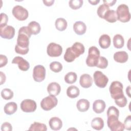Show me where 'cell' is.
Returning a JSON list of instances; mask_svg holds the SVG:
<instances>
[{"mask_svg":"<svg viewBox=\"0 0 131 131\" xmlns=\"http://www.w3.org/2000/svg\"><path fill=\"white\" fill-rule=\"evenodd\" d=\"M31 35L28 26H23L19 29L17 44L15 47V51L16 53L21 55L28 53L29 50V38Z\"/></svg>","mask_w":131,"mask_h":131,"instance_id":"cell-1","label":"cell"},{"mask_svg":"<svg viewBox=\"0 0 131 131\" xmlns=\"http://www.w3.org/2000/svg\"><path fill=\"white\" fill-rule=\"evenodd\" d=\"M100 51L95 46H92L89 49L88 56L86 59V63L88 66L96 67L100 57Z\"/></svg>","mask_w":131,"mask_h":131,"instance_id":"cell-2","label":"cell"},{"mask_svg":"<svg viewBox=\"0 0 131 131\" xmlns=\"http://www.w3.org/2000/svg\"><path fill=\"white\" fill-rule=\"evenodd\" d=\"M123 84L118 81H114L111 84L109 90L112 98L117 100L123 97L124 95L123 92Z\"/></svg>","mask_w":131,"mask_h":131,"instance_id":"cell-3","label":"cell"},{"mask_svg":"<svg viewBox=\"0 0 131 131\" xmlns=\"http://www.w3.org/2000/svg\"><path fill=\"white\" fill-rule=\"evenodd\" d=\"M117 20L122 23H126L130 19V14L128 7L125 4L119 5L116 10Z\"/></svg>","mask_w":131,"mask_h":131,"instance_id":"cell-4","label":"cell"},{"mask_svg":"<svg viewBox=\"0 0 131 131\" xmlns=\"http://www.w3.org/2000/svg\"><path fill=\"white\" fill-rule=\"evenodd\" d=\"M118 118L116 116L107 117V126L112 131H123L124 129V124L119 121Z\"/></svg>","mask_w":131,"mask_h":131,"instance_id":"cell-5","label":"cell"},{"mask_svg":"<svg viewBox=\"0 0 131 131\" xmlns=\"http://www.w3.org/2000/svg\"><path fill=\"white\" fill-rule=\"evenodd\" d=\"M58 103V100L54 96L49 95L42 99L40 106L42 110L48 111L55 107Z\"/></svg>","mask_w":131,"mask_h":131,"instance_id":"cell-6","label":"cell"},{"mask_svg":"<svg viewBox=\"0 0 131 131\" xmlns=\"http://www.w3.org/2000/svg\"><path fill=\"white\" fill-rule=\"evenodd\" d=\"M93 78L95 84L100 88H105L108 81L107 77L100 71H96L94 72Z\"/></svg>","mask_w":131,"mask_h":131,"instance_id":"cell-7","label":"cell"},{"mask_svg":"<svg viewBox=\"0 0 131 131\" xmlns=\"http://www.w3.org/2000/svg\"><path fill=\"white\" fill-rule=\"evenodd\" d=\"M12 13L15 18L20 21L26 20L29 15L28 10L20 5H16L12 9Z\"/></svg>","mask_w":131,"mask_h":131,"instance_id":"cell-8","label":"cell"},{"mask_svg":"<svg viewBox=\"0 0 131 131\" xmlns=\"http://www.w3.org/2000/svg\"><path fill=\"white\" fill-rule=\"evenodd\" d=\"M33 77L36 82L42 81L46 77V69L42 65H37L34 67L33 71Z\"/></svg>","mask_w":131,"mask_h":131,"instance_id":"cell-9","label":"cell"},{"mask_svg":"<svg viewBox=\"0 0 131 131\" xmlns=\"http://www.w3.org/2000/svg\"><path fill=\"white\" fill-rule=\"evenodd\" d=\"M62 52V47L55 42H51L47 47V53L50 57H58Z\"/></svg>","mask_w":131,"mask_h":131,"instance_id":"cell-10","label":"cell"},{"mask_svg":"<svg viewBox=\"0 0 131 131\" xmlns=\"http://www.w3.org/2000/svg\"><path fill=\"white\" fill-rule=\"evenodd\" d=\"M37 107L35 101L32 99H25L20 103L21 110L26 113L34 112Z\"/></svg>","mask_w":131,"mask_h":131,"instance_id":"cell-11","label":"cell"},{"mask_svg":"<svg viewBox=\"0 0 131 131\" xmlns=\"http://www.w3.org/2000/svg\"><path fill=\"white\" fill-rule=\"evenodd\" d=\"M15 35V29L11 26H6L0 27V35L5 39H10L13 38Z\"/></svg>","mask_w":131,"mask_h":131,"instance_id":"cell-12","label":"cell"},{"mask_svg":"<svg viewBox=\"0 0 131 131\" xmlns=\"http://www.w3.org/2000/svg\"><path fill=\"white\" fill-rule=\"evenodd\" d=\"M12 63L18 64V68L23 71H27L30 68L29 63L20 56L15 57L12 61Z\"/></svg>","mask_w":131,"mask_h":131,"instance_id":"cell-13","label":"cell"},{"mask_svg":"<svg viewBox=\"0 0 131 131\" xmlns=\"http://www.w3.org/2000/svg\"><path fill=\"white\" fill-rule=\"evenodd\" d=\"M79 83L82 88H89L93 84V79L89 74H83L80 77Z\"/></svg>","mask_w":131,"mask_h":131,"instance_id":"cell-14","label":"cell"},{"mask_svg":"<svg viewBox=\"0 0 131 131\" xmlns=\"http://www.w3.org/2000/svg\"><path fill=\"white\" fill-rule=\"evenodd\" d=\"M61 91L60 85L57 82H51L49 84L47 87V91L50 95L57 96Z\"/></svg>","mask_w":131,"mask_h":131,"instance_id":"cell-15","label":"cell"},{"mask_svg":"<svg viewBox=\"0 0 131 131\" xmlns=\"http://www.w3.org/2000/svg\"><path fill=\"white\" fill-rule=\"evenodd\" d=\"M73 30L76 34L79 35L84 34L86 30V25L81 21H77L73 25Z\"/></svg>","mask_w":131,"mask_h":131,"instance_id":"cell-16","label":"cell"},{"mask_svg":"<svg viewBox=\"0 0 131 131\" xmlns=\"http://www.w3.org/2000/svg\"><path fill=\"white\" fill-rule=\"evenodd\" d=\"M49 124L50 128L54 130H59L62 126V122L61 120L57 117H52L49 121Z\"/></svg>","mask_w":131,"mask_h":131,"instance_id":"cell-17","label":"cell"},{"mask_svg":"<svg viewBox=\"0 0 131 131\" xmlns=\"http://www.w3.org/2000/svg\"><path fill=\"white\" fill-rule=\"evenodd\" d=\"M105 102L101 99L95 100L93 104V110L97 114L102 113L105 108Z\"/></svg>","mask_w":131,"mask_h":131,"instance_id":"cell-18","label":"cell"},{"mask_svg":"<svg viewBox=\"0 0 131 131\" xmlns=\"http://www.w3.org/2000/svg\"><path fill=\"white\" fill-rule=\"evenodd\" d=\"M114 59L119 63H125L128 59V54L125 51H118L114 54Z\"/></svg>","mask_w":131,"mask_h":131,"instance_id":"cell-19","label":"cell"},{"mask_svg":"<svg viewBox=\"0 0 131 131\" xmlns=\"http://www.w3.org/2000/svg\"><path fill=\"white\" fill-rule=\"evenodd\" d=\"M71 48L74 53L75 54L76 58H78L80 55L83 54L85 51L84 46L79 42H75Z\"/></svg>","mask_w":131,"mask_h":131,"instance_id":"cell-20","label":"cell"},{"mask_svg":"<svg viewBox=\"0 0 131 131\" xmlns=\"http://www.w3.org/2000/svg\"><path fill=\"white\" fill-rule=\"evenodd\" d=\"M111 43V39L107 34L102 35L99 39V45L102 49L108 48Z\"/></svg>","mask_w":131,"mask_h":131,"instance_id":"cell-21","label":"cell"},{"mask_svg":"<svg viewBox=\"0 0 131 131\" xmlns=\"http://www.w3.org/2000/svg\"><path fill=\"white\" fill-rule=\"evenodd\" d=\"M76 107L79 112H86L90 107V102L87 99H81L77 101Z\"/></svg>","mask_w":131,"mask_h":131,"instance_id":"cell-22","label":"cell"},{"mask_svg":"<svg viewBox=\"0 0 131 131\" xmlns=\"http://www.w3.org/2000/svg\"><path fill=\"white\" fill-rule=\"evenodd\" d=\"M17 109V105L14 102H10L7 103L4 106V112L8 115L13 114L16 112Z\"/></svg>","mask_w":131,"mask_h":131,"instance_id":"cell-23","label":"cell"},{"mask_svg":"<svg viewBox=\"0 0 131 131\" xmlns=\"http://www.w3.org/2000/svg\"><path fill=\"white\" fill-rule=\"evenodd\" d=\"M91 126L94 129L100 130L104 127V121L100 117L94 118L92 120Z\"/></svg>","mask_w":131,"mask_h":131,"instance_id":"cell-24","label":"cell"},{"mask_svg":"<svg viewBox=\"0 0 131 131\" xmlns=\"http://www.w3.org/2000/svg\"><path fill=\"white\" fill-rule=\"evenodd\" d=\"M103 19L111 23L116 22L117 20V16L116 11L114 10H108L104 14Z\"/></svg>","mask_w":131,"mask_h":131,"instance_id":"cell-25","label":"cell"},{"mask_svg":"<svg viewBox=\"0 0 131 131\" xmlns=\"http://www.w3.org/2000/svg\"><path fill=\"white\" fill-rule=\"evenodd\" d=\"M80 93L79 89L75 85L69 86L67 90V95L71 98H75L77 97Z\"/></svg>","mask_w":131,"mask_h":131,"instance_id":"cell-26","label":"cell"},{"mask_svg":"<svg viewBox=\"0 0 131 131\" xmlns=\"http://www.w3.org/2000/svg\"><path fill=\"white\" fill-rule=\"evenodd\" d=\"M28 27L31 33L33 35H37L40 31V26L39 23L35 21H31L28 25Z\"/></svg>","mask_w":131,"mask_h":131,"instance_id":"cell-27","label":"cell"},{"mask_svg":"<svg viewBox=\"0 0 131 131\" xmlns=\"http://www.w3.org/2000/svg\"><path fill=\"white\" fill-rule=\"evenodd\" d=\"M113 44L115 48L121 49L124 46V39L120 34H116L113 37Z\"/></svg>","mask_w":131,"mask_h":131,"instance_id":"cell-28","label":"cell"},{"mask_svg":"<svg viewBox=\"0 0 131 131\" xmlns=\"http://www.w3.org/2000/svg\"><path fill=\"white\" fill-rule=\"evenodd\" d=\"M55 25L56 28L58 30L60 31H63L67 29L68 23L64 18H58L56 20Z\"/></svg>","mask_w":131,"mask_h":131,"instance_id":"cell-29","label":"cell"},{"mask_svg":"<svg viewBox=\"0 0 131 131\" xmlns=\"http://www.w3.org/2000/svg\"><path fill=\"white\" fill-rule=\"evenodd\" d=\"M63 57L64 59L67 62H72L76 58V56L71 47H69L67 49Z\"/></svg>","mask_w":131,"mask_h":131,"instance_id":"cell-30","label":"cell"},{"mask_svg":"<svg viewBox=\"0 0 131 131\" xmlns=\"http://www.w3.org/2000/svg\"><path fill=\"white\" fill-rule=\"evenodd\" d=\"M29 130H40V131H46L47 127L46 124L41 123L39 122H34L30 125L29 128Z\"/></svg>","mask_w":131,"mask_h":131,"instance_id":"cell-31","label":"cell"},{"mask_svg":"<svg viewBox=\"0 0 131 131\" xmlns=\"http://www.w3.org/2000/svg\"><path fill=\"white\" fill-rule=\"evenodd\" d=\"M77 74L73 72L68 73L64 76V81L68 84H72L75 83L77 80Z\"/></svg>","mask_w":131,"mask_h":131,"instance_id":"cell-32","label":"cell"},{"mask_svg":"<svg viewBox=\"0 0 131 131\" xmlns=\"http://www.w3.org/2000/svg\"><path fill=\"white\" fill-rule=\"evenodd\" d=\"M108 10H110V8L108 6L104 4H102L100 5L97 9V15L99 17L101 18H103L104 14Z\"/></svg>","mask_w":131,"mask_h":131,"instance_id":"cell-33","label":"cell"},{"mask_svg":"<svg viewBox=\"0 0 131 131\" xmlns=\"http://www.w3.org/2000/svg\"><path fill=\"white\" fill-rule=\"evenodd\" d=\"M13 91L8 88L4 89L1 92V96L5 100H10L13 97Z\"/></svg>","mask_w":131,"mask_h":131,"instance_id":"cell-34","label":"cell"},{"mask_svg":"<svg viewBox=\"0 0 131 131\" xmlns=\"http://www.w3.org/2000/svg\"><path fill=\"white\" fill-rule=\"evenodd\" d=\"M82 0H71L69 2L70 7L73 10L79 9L83 5Z\"/></svg>","mask_w":131,"mask_h":131,"instance_id":"cell-35","label":"cell"},{"mask_svg":"<svg viewBox=\"0 0 131 131\" xmlns=\"http://www.w3.org/2000/svg\"><path fill=\"white\" fill-rule=\"evenodd\" d=\"M50 68L52 71L55 73H58L62 70V66L59 62L53 61L50 63Z\"/></svg>","mask_w":131,"mask_h":131,"instance_id":"cell-36","label":"cell"},{"mask_svg":"<svg viewBox=\"0 0 131 131\" xmlns=\"http://www.w3.org/2000/svg\"><path fill=\"white\" fill-rule=\"evenodd\" d=\"M108 66V60L103 56H100L96 67L100 69H105Z\"/></svg>","mask_w":131,"mask_h":131,"instance_id":"cell-37","label":"cell"},{"mask_svg":"<svg viewBox=\"0 0 131 131\" xmlns=\"http://www.w3.org/2000/svg\"><path fill=\"white\" fill-rule=\"evenodd\" d=\"M107 116H116L119 117V111L117 108L114 106H111L108 107L107 111Z\"/></svg>","mask_w":131,"mask_h":131,"instance_id":"cell-38","label":"cell"},{"mask_svg":"<svg viewBox=\"0 0 131 131\" xmlns=\"http://www.w3.org/2000/svg\"><path fill=\"white\" fill-rule=\"evenodd\" d=\"M115 103L120 107H124L127 103V100L126 98L124 96L123 97L117 100H115Z\"/></svg>","mask_w":131,"mask_h":131,"instance_id":"cell-39","label":"cell"},{"mask_svg":"<svg viewBox=\"0 0 131 131\" xmlns=\"http://www.w3.org/2000/svg\"><path fill=\"white\" fill-rule=\"evenodd\" d=\"M8 20V16L4 13L1 14V23L0 27H3L7 26V24Z\"/></svg>","mask_w":131,"mask_h":131,"instance_id":"cell-40","label":"cell"},{"mask_svg":"<svg viewBox=\"0 0 131 131\" xmlns=\"http://www.w3.org/2000/svg\"><path fill=\"white\" fill-rule=\"evenodd\" d=\"M124 129L127 130L131 129V117L130 115H128L125 119L124 122Z\"/></svg>","mask_w":131,"mask_h":131,"instance_id":"cell-41","label":"cell"},{"mask_svg":"<svg viewBox=\"0 0 131 131\" xmlns=\"http://www.w3.org/2000/svg\"><path fill=\"white\" fill-rule=\"evenodd\" d=\"M1 130L2 131H11L12 130V125L10 123L5 122L2 124L1 126Z\"/></svg>","mask_w":131,"mask_h":131,"instance_id":"cell-42","label":"cell"},{"mask_svg":"<svg viewBox=\"0 0 131 131\" xmlns=\"http://www.w3.org/2000/svg\"><path fill=\"white\" fill-rule=\"evenodd\" d=\"M8 62L7 57L4 55H0V68L5 66Z\"/></svg>","mask_w":131,"mask_h":131,"instance_id":"cell-43","label":"cell"},{"mask_svg":"<svg viewBox=\"0 0 131 131\" xmlns=\"http://www.w3.org/2000/svg\"><path fill=\"white\" fill-rule=\"evenodd\" d=\"M104 4L106 5L107 6H113L116 2V0H113V1H103Z\"/></svg>","mask_w":131,"mask_h":131,"instance_id":"cell-44","label":"cell"},{"mask_svg":"<svg viewBox=\"0 0 131 131\" xmlns=\"http://www.w3.org/2000/svg\"><path fill=\"white\" fill-rule=\"evenodd\" d=\"M0 75H1V84H3L4 83H5L6 79V77L5 74L3 72H0Z\"/></svg>","mask_w":131,"mask_h":131,"instance_id":"cell-45","label":"cell"},{"mask_svg":"<svg viewBox=\"0 0 131 131\" xmlns=\"http://www.w3.org/2000/svg\"><path fill=\"white\" fill-rule=\"evenodd\" d=\"M43 3H44L45 5L47 6H52L53 3H54V0H50V1H43Z\"/></svg>","mask_w":131,"mask_h":131,"instance_id":"cell-46","label":"cell"},{"mask_svg":"<svg viewBox=\"0 0 131 131\" xmlns=\"http://www.w3.org/2000/svg\"><path fill=\"white\" fill-rule=\"evenodd\" d=\"M88 2L92 5H96L98 3H99L100 2V0H94V1L89 0Z\"/></svg>","mask_w":131,"mask_h":131,"instance_id":"cell-47","label":"cell"},{"mask_svg":"<svg viewBox=\"0 0 131 131\" xmlns=\"http://www.w3.org/2000/svg\"><path fill=\"white\" fill-rule=\"evenodd\" d=\"M126 94L128 95V96L130 97V85H129L126 89Z\"/></svg>","mask_w":131,"mask_h":131,"instance_id":"cell-48","label":"cell"}]
</instances>
